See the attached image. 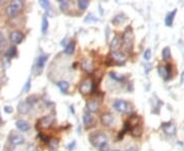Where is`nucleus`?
Here are the masks:
<instances>
[{"label":"nucleus","mask_w":184,"mask_h":151,"mask_svg":"<svg viewBox=\"0 0 184 151\" xmlns=\"http://www.w3.org/2000/svg\"><path fill=\"white\" fill-rule=\"evenodd\" d=\"M89 139L90 142L92 143V145L97 148H100L102 145H105L108 142V137L102 132L93 133V134L90 135Z\"/></svg>","instance_id":"1"},{"label":"nucleus","mask_w":184,"mask_h":151,"mask_svg":"<svg viewBox=\"0 0 184 151\" xmlns=\"http://www.w3.org/2000/svg\"><path fill=\"white\" fill-rule=\"evenodd\" d=\"M133 40L134 35L132 32V29L127 28L126 31L123 34V47L126 51H131L133 48Z\"/></svg>","instance_id":"2"},{"label":"nucleus","mask_w":184,"mask_h":151,"mask_svg":"<svg viewBox=\"0 0 184 151\" xmlns=\"http://www.w3.org/2000/svg\"><path fill=\"white\" fill-rule=\"evenodd\" d=\"M24 3L20 0H15V1H11V3L7 6L6 8V14L9 17H15L20 13V11L22 10Z\"/></svg>","instance_id":"3"},{"label":"nucleus","mask_w":184,"mask_h":151,"mask_svg":"<svg viewBox=\"0 0 184 151\" xmlns=\"http://www.w3.org/2000/svg\"><path fill=\"white\" fill-rule=\"evenodd\" d=\"M92 88H93V82L91 79H86V80H84L83 82L81 83L80 85V88H79V90H80V92L82 94H89L90 92L92 91Z\"/></svg>","instance_id":"4"},{"label":"nucleus","mask_w":184,"mask_h":151,"mask_svg":"<svg viewBox=\"0 0 184 151\" xmlns=\"http://www.w3.org/2000/svg\"><path fill=\"white\" fill-rule=\"evenodd\" d=\"M113 108H115L118 112H122V113H124V112L128 111L129 104L127 101L122 100V99H118V100H116L115 103H113Z\"/></svg>","instance_id":"5"},{"label":"nucleus","mask_w":184,"mask_h":151,"mask_svg":"<svg viewBox=\"0 0 184 151\" xmlns=\"http://www.w3.org/2000/svg\"><path fill=\"white\" fill-rule=\"evenodd\" d=\"M100 121L103 126L110 127V126H112L113 124V121H115V116L111 112H104L100 116Z\"/></svg>","instance_id":"6"},{"label":"nucleus","mask_w":184,"mask_h":151,"mask_svg":"<svg viewBox=\"0 0 184 151\" xmlns=\"http://www.w3.org/2000/svg\"><path fill=\"white\" fill-rule=\"evenodd\" d=\"M53 123H54V116H47L41 118L40 121H38V125H39L41 128H43V129H48V128L51 127Z\"/></svg>","instance_id":"7"},{"label":"nucleus","mask_w":184,"mask_h":151,"mask_svg":"<svg viewBox=\"0 0 184 151\" xmlns=\"http://www.w3.org/2000/svg\"><path fill=\"white\" fill-rule=\"evenodd\" d=\"M100 106V101L97 100V99H93V100H89L86 103V107L89 110L90 112H95L99 109Z\"/></svg>","instance_id":"8"},{"label":"nucleus","mask_w":184,"mask_h":151,"mask_svg":"<svg viewBox=\"0 0 184 151\" xmlns=\"http://www.w3.org/2000/svg\"><path fill=\"white\" fill-rule=\"evenodd\" d=\"M159 75L164 80H169L170 79V65H160L158 69Z\"/></svg>","instance_id":"9"},{"label":"nucleus","mask_w":184,"mask_h":151,"mask_svg":"<svg viewBox=\"0 0 184 151\" xmlns=\"http://www.w3.org/2000/svg\"><path fill=\"white\" fill-rule=\"evenodd\" d=\"M15 126H17V129L20 131H22V132H27V131H29L31 129L30 124L27 121H25V119H19V121H15Z\"/></svg>","instance_id":"10"},{"label":"nucleus","mask_w":184,"mask_h":151,"mask_svg":"<svg viewBox=\"0 0 184 151\" xmlns=\"http://www.w3.org/2000/svg\"><path fill=\"white\" fill-rule=\"evenodd\" d=\"M112 58L113 60H116L118 64H124L125 61H126V56L121 51H113V52H112Z\"/></svg>","instance_id":"11"},{"label":"nucleus","mask_w":184,"mask_h":151,"mask_svg":"<svg viewBox=\"0 0 184 151\" xmlns=\"http://www.w3.org/2000/svg\"><path fill=\"white\" fill-rule=\"evenodd\" d=\"M9 140L13 145H20V144H24L25 138L20 134H11Z\"/></svg>","instance_id":"12"},{"label":"nucleus","mask_w":184,"mask_h":151,"mask_svg":"<svg viewBox=\"0 0 184 151\" xmlns=\"http://www.w3.org/2000/svg\"><path fill=\"white\" fill-rule=\"evenodd\" d=\"M83 123L86 129H90L94 125V118L90 113H85L83 116Z\"/></svg>","instance_id":"13"},{"label":"nucleus","mask_w":184,"mask_h":151,"mask_svg":"<svg viewBox=\"0 0 184 151\" xmlns=\"http://www.w3.org/2000/svg\"><path fill=\"white\" fill-rule=\"evenodd\" d=\"M30 108H31V105L29 104L27 101H22V102H20L19 105H17V111H19L20 113L26 114L30 111Z\"/></svg>","instance_id":"14"},{"label":"nucleus","mask_w":184,"mask_h":151,"mask_svg":"<svg viewBox=\"0 0 184 151\" xmlns=\"http://www.w3.org/2000/svg\"><path fill=\"white\" fill-rule=\"evenodd\" d=\"M10 41L15 44H20L24 39V35L20 32H12L10 34Z\"/></svg>","instance_id":"15"},{"label":"nucleus","mask_w":184,"mask_h":151,"mask_svg":"<svg viewBox=\"0 0 184 151\" xmlns=\"http://www.w3.org/2000/svg\"><path fill=\"white\" fill-rule=\"evenodd\" d=\"M163 129L167 133L168 135H175L176 133V127L173 125L172 123H168V124H164L163 125Z\"/></svg>","instance_id":"16"},{"label":"nucleus","mask_w":184,"mask_h":151,"mask_svg":"<svg viewBox=\"0 0 184 151\" xmlns=\"http://www.w3.org/2000/svg\"><path fill=\"white\" fill-rule=\"evenodd\" d=\"M81 66H82V69L86 72V73H91V72L93 71L92 62L90 61V60H88V59H84L83 61H82V64H81Z\"/></svg>","instance_id":"17"},{"label":"nucleus","mask_w":184,"mask_h":151,"mask_svg":"<svg viewBox=\"0 0 184 151\" xmlns=\"http://www.w3.org/2000/svg\"><path fill=\"white\" fill-rule=\"evenodd\" d=\"M120 45H121V40H120V38L118 37V36H115V38L113 39L112 43H111V49H112V52H113V51H118Z\"/></svg>","instance_id":"18"},{"label":"nucleus","mask_w":184,"mask_h":151,"mask_svg":"<svg viewBox=\"0 0 184 151\" xmlns=\"http://www.w3.org/2000/svg\"><path fill=\"white\" fill-rule=\"evenodd\" d=\"M58 145H60V142H58L57 139L52 138L48 141V148L49 151H56L58 148Z\"/></svg>","instance_id":"19"},{"label":"nucleus","mask_w":184,"mask_h":151,"mask_svg":"<svg viewBox=\"0 0 184 151\" xmlns=\"http://www.w3.org/2000/svg\"><path fill=\"white\" fill-rule=\"evenodd\" d=\"M177 10L174 9L173 11H171L170 13H168L167 17H166L165 20V22H166V26L168 27H171L172 24H173V21H174V17H175V14H176Z\"/></svg>","instance_id":"20"},{"label":"nucleus","mask_w":184,"mask_h":151,"mask_svg":"<svg viewBox=\"0 0 184 151\" xmlns=\"http://www.w3.org/2000/svg\"><path fill=\"white\" fill-rule=\"evenodd\" d=\"M47 58H48L47 57V55H40L37 59V64H36V66H37L38 69H42L43 67H44L45 62L47 61Z\"/></svg>","instance_id":"21"},{"label":"nucleus","mask_w":184,"mask_h":151,"mask_svg":"<svg viewBox=\"0 0 184 151\" xmlns=\"http://www.w3.org/2000/svg\"><path fill=\"white\" fill-rule=\"evenodd\" d=\"M56 85H57L58 88H60L63 92H65L70 87V84L67 82V81H60V82L56 83Z\"/></svg>","instance_id":"22"},{"label":"nucleus","mask_w":184,"mask_h":151,"mask_svg":"<svg viewBox=\"0 0 184 151\" xmlns=\"http://www.w3.org/2000/svg\"><path fill=\"white\" fill-rule=\"evenodd\" d=\"M131 134L134 137H139L142 134V128L140 126H135V127L131 129Z\"/></svg>","instance_id":"23"},{"label":"nucleus","mask_w":184,"mask_h":151,"mask_svg":"<svg viewBox=\"0 0 184 151\" xmlns=\"http://www.w3.org/2000/svg\"><path fill=\"white\" fill-rule=\"evenodd\" d=\"M162 56H163L164 60L170 59V57H171V49H170V47H165V48L163 49Z\"/></svg>","instance_id":"24"},{"label":"nucleus","mask_w":184,"mask_h":151,"mask_svg":"<svg viewBox=\"0 0 184 151\" xmlns=\"http://www.w3.org/2000/svg\"><path fill=\"white\" fill-rule=\"evenodd\" d=\"M110 77L113 79V80L117 81V82H122V81H124L125 77L123 75H120V74H117V73H111L110 74Z\"/></svg>","instance_id":"25"},{"label":"nucleus","mask_w":184,"mask_h":151,"mask_svg":"<svg viewBox=\"0 0 184 151\" xmlns=\"http://www.w3.org/2000/svg\"><path fill=\"white\" fill-rule=\"evenodd\" d=\"M74 51H75V42L72 41L71 43H70L67 47H65V54H73V53H74Z\"/></svg>","instance_id":"26"},{"label":"nucleus","mask_w":184,"mask_h":151,"mask_svg":"<svg viewBox=\"0 0 184 151\" xmlns=\"http://www.w3.org/2000/svg\"><path fill=\"white\" fill-rule=\"evenodd\" d=\"M47 30H48V20H47L46 17H43L42 19V27H41V31L42 33H46Z\"/></svg>","instance_id":"27"},{"label":"nucleus","mask_w":184,"mask_h":151,"mask_svg":"<svg viewBox=\"0 0 184 151\" xmlns=\"http://www.w3.org/2000/svg\"><path fill=\"white\" fill-rule=\"evenodd\" d=\"M78 6L81 10H85L89 6V1H87V0H79Z\"/></svg>","instance_id":"28"},{"label":"nucleus","mask_w":184,"mask_h":151,"mask_svg":"<svg viewBox=\"0 0 184 151\" xmlns=\"http://www.w3.org/2000/svg\"><path fill=\"white\" fill-rule=\"evenodd\" d=\"M124 20H125V17H123L121 14H118V15H116L115 17H113V25H116V26H118V25H120V24H122L123 22H124Z\"/></svg>","instance_id":"29"},{"label":"nucleus","mask_w":184,"mask_h":151,"mask_svg":"<svg viewBox=\"0 0 184 151\" xmlns=\"http://www.w3.org/2000/svg\"><path fill=\"white\" fill-rule=\"evenodd\" d=\"M15 53H17V48H15V47H10V48L6 51L5 56L7 58H10V57H13V56L15 55Z\"/></svg>","instance_id":"30"},{"label":"nucleus","mask_w":184,"mask_h":151,"mask_svg":"<svg viewBox=\"0 0 184 151\" xmlns=\"http://www.w3.org/2000/svg\"><path fill=\"white\" fill-rule=\"evenodd\" d=\"M39 4L42 6V7H44L46 10H50L51 5H50V2L49 1H46V0H41V1H39Z\"/></svg>","instance_id":"31"},{"label":"nucleus","mask_w":184,"mask_h":151,"mask_svg":"<svg viewBox=\"0 0 184 151\" xmlns=\"http://www.w3.org/2000/svg\"><path fill=\"white\" fill-rule=\"evenodd\" d=\"M26 101H27V102H28L29 104H30L31 106H32V105L35 104V103L37 102V101H38V98H37V96H36V95H32V96H29V97L27 98V100H26Z\"/></svg>","instance_id":"32"},{"label":"nucleus","mask_w":184,"mask_h":151,"mask_svg":"<svg viewBox=\"0 0 184 151\" xmlns=\"http://www.w3.org/2000/svg\"><path fill=\"white\" fill-rule=\"evenodd\" d=\"M60 7L61 10H65L69 7V2L68 1H60Z\"/></svg>","instance_id":"33"},{"label":"nucleus","mask_w":184,"mask_h":151,"mask_svg":"<svg viewBox=\"0 0 184 151\" xmlns=\"http://www.w3.org/2000/svg\"><path fill=\"white\" fill-rule=\"evenodd\" d=\"M30 88H31V79H29L26 82V84H25V86L23 87V92H28L30 90Z\"/></svg>","instance_id":"34"},{"label":"nucleus","mask_w":184,"mask_h":151,"mask_svg":"<svg viewBox=\"0 0 184 151\" xmlns=\"http://www.w3.org/2000/svg\"><path fill=\"white\" fill-rule=\"evenodd\" d=\"M143 57H144L145 60H149V59H151V49H146V50H145Z\"/></svg>","instance_id":"35"},{"label":"nucleus","mask_w":184,"mask_h":151,"mask_svg":"<svg viewBox=\"0 0 184 151\" xmlns=\"http://www.w3.org/2000/svg\"><path fill=\"white\" fill-rule=\"evenodd\" d=\"M4 111H5L6 113H11V112H12V108L10 106H5L4 107Z\"/></svg>","instance_id":"36"},{"label":"nucleus","mask_w":184,"mask_h":151,"mask_svg":"<svg viewBox=\"0 0 184 151\" xmlns=\"http://www.w3.org/2000/svg\"><path fill=\"white\" fill-rule=\"evenodd\" d=\"M99 150L100 151H108V144H105V145H102L100 148H99Z\"/></svg>","instance_id":"37"},{"label":"nucleus","mask_w":184,"mask_h":151,"mask_svg":"<svg viewBox=\"0 0 184 151\" xmlns=\"http://www.w3.org/2000/svg\"><path fill=\"white\" fill-rule=\"evenodd\" d=\"M127 151H137V148H136L135 146H132V147H130L129 149H127Z\"/></svg>","instance_id":"38"},{"label":"nucleus","mask_w":184,"mask_h":151,"mask_svg":"<svg viewBox=\"0 0 184 151\" xmlns=\"http://www.w3.org/2000/svg\"><path fill=\"white\" fill-rule=\"evenodd\" d=\"M2 42H3V34L0 31V43H2Z\"/></svg>","instance_id":"39"},{"label":"nucleus","mask_w":184,"mask_h":151,"mask_svg":"<svg viewBox=\"0 0 184 151\" xmlns=\"http://www.w3.org/2000/svg\"><path fill=\"white\" fill-rule=\"evenodd\" d=\"M75 145V142H73V144H70V145H69V150H72L73 149V146H74Z\"/></svg>","instance_id":"40"},{"label":"nucleus","mask_w":184,"mask_h":151,"mask_svg":"<svg viewBox=\"0 0 184 151\" xmlns=\"http://www.w3.org/2000/svg\"><path fill=\"white\" fill-rule=\"evenodd\" d=\"M181 83H184V72L182 73V75H181Z\"/></svg>","instance_id":"41"},{"label":"nucleus","mask_w":184,"mask_h":151,"mask_svg":"<svg viewBox=\"0 0 184 151\" xmlns=\"http://www.w3.org/2000/svg\"><path fill=\"white\" fill-rule=\"evenodd\" d=\"M0 123H1V116H0Z\"/></svg>","instance_id":"42"},{"label":"nucleus","mask_w":184,"mask_h":151,"mask_svg":"<svg viewBox=\"0 0 184 151\" xmlns=\"http://www.w3.org/2000/svg\"><path fill=\"white\" fill-rule=\"evenodd\" d=\"M112 151H120V150H112Z\"/></svg>","instance_id":"43"}]
</instances>
